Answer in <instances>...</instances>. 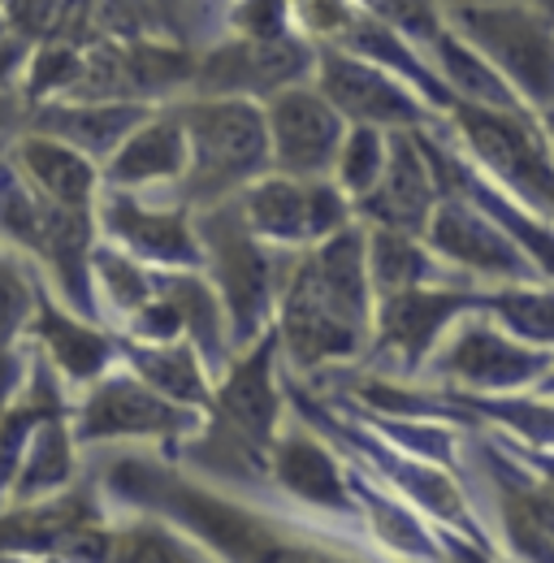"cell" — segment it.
<instances>
[{
  "label": "cell",
  "instance_id": "6da1fadb",
  "mask_svg": "<svg viewBox=\"0 0 554 563\" xmlns=\"http://www.w3.org/2000/svg\"><path fill=\"white\" fill-rule=\"evenodd\" d=\"M169 104H174L182 135H187V169H182L174 191L191 212L239 196L252 178L274 169L261 100L187 91Z\"/></svg>",
  "mask_w": 554,
  "mask_h": 563
},
{
  "label": "cell",
  "instance_id": "7a4b0ae2",
  "mask_svg": "<svg viewBox=\"0 0 554 563\" xmlns=\"http://www.w3.org/2000/svg\"><path fill=\"white\" fill-rule=\"evenodd\" d=\"M196 234H200V269L225 303L230 347L239 352L274 325L277 290H281L290 252L256 239L234 205V196L221 205L196 209Z\"/></svg>",
  "mask_w": 554,
  "mask_h": 563
},
{
  "label": "cell",
  "instance_id": "3957f363",
  "mask_svg": "<svg viewBox=\"0 0 554 563\" xmlns=\"http://www.w3.org/2000/svg\"><path fill=\"white\" fill-rule=\"evenodd\" d=\"M446 22L511 82L533 113L554 104V4L481 0L446 9Z\"/></svg>",
  "mask_w": 554,
  "mask_h": 563
},
{
  "label": "cell",
  "instance_id": "277c9868",
  "mask_svg": "<svg viewBox=\"0 0 554 563\" xmlns=\"http://www.w3.org/2000/svg\"><path fill=\"white\" fill-rule=\"evenodd\" d=\"M446 135L459 143V152L485 169L502 191H511L520 205L546 212L554 196V152L538 113L529 109H485L455 100L446 113Z\"/></svg>",
  "mask_w": 554,
  "mask_h": 563
},
{
  "label": "cell",
  "instance_id": "5b68a950",
  "mask_svg": "<svg viewBox=\"0 0 554 563\" xmlns=\"http://www.w3.org/2000/svg\"><path fill=\"white\" fill-rule=\"evenodd\" d=\"M274 330L281 355L299 373H317L325 364L359 360L368 352V339H373V325L351 317L343 303L325 290V282L317 278L308 247L290 252V261H286L274 308Z\"/></svg>",
  "mask_w": 554,
  "mask_h": 563
},
{
  "label": "cell",
  "instance_id": "8992f818",
  "mask_svg": "<svg viewBox=\"0 0 554 563\" xmlns=\"http://www.w3.org/2000/svg\"><path fill=\"white\" fill-rule=\"evenodd\" d=\"M208 412L182 408L152 390L126 364L100 373L91 386H82V399L66 412L69 433L78 446H104V442H187Z\"/></svg>",
  "mask_w": 554,
  "mask_h": 563
},
{
  "label": "cell",
  "instance_id": "52a82bcc",
  "mask_svg": "<svg viewBox=\"0 0 554 563\" xmlns=\"http://www.w3.org/2000/svg\"><path fill=\"white\" fill-rule=\"evenodd\" d=\"M546 347H533L524 339H516L511 330H502L481 303L459 312L446 334L437 339V347L429 352V368L473 395H524L538 386V377L551 364Z\"/></svg>",
  "mask_w": 554,
  "mask_h": 563
},
{
  "label": "cell",
  "instance_id": "ba28073f",
  "mask_svg": "<svg viewBox=\"0 0 554 563\" xmlns=\"http://www.w3.org/2000/svg\"><path fill=\"white\" fill-rule=\"evenodd\" d=\"M317 91L346 118V126H381V131H420L442 118V109L403 74L386 70L346 48H317L312 66Z\"/></svg>",
  "mask_w": 554,
  "mask_h": 563
},
{
  "label": "cell",
  "instance_id": "9c48e42d",
  "mask_svg": "<svg viewBox=\"0 0 554 563\" xmlns=\"http://www.w3.org/2000/svg\"><path fill=\"white\" fill-rule=\"evenodd\" d=\"M100 239L126 247L147 269H200V234L196 212L178 200V191H126L104 187L96 200Z\"/></svg>",
  "mask_w": 554,
  "mask_h": 563
},
{
  "label": "cell",
  "instance_id": "30bf717a",
  "mask_svg": "<svg viewBox=\"0 0 554 563\" xmlns=\"http://www.w3.org/2000/svg\"><path fill=\"white\" fill-rule=\"evenodd\" d=\"M312 66H317V44L303 40L299 31H286L274 40H247V35L221 31L196 57L191 91L265 100V96H274L290 82L312 78Z\"/></svg>",
  "mask_w": 554,
  "mask_h": 563
},
{
  "label": "cell",
  "instance_id": "8fae6325",
  "mask_svg": "<svg viewBox=\"0 0 554 563\" xmlns=\"http://www.w3.org/2000/svg\"><path fill=\"white\" fill-rule=\"evenodd\" d=\"M477 303H481L477 282H433V286L381 295L377 312H373V339H368L364 355H373V360L390 364L395 373L412 377L424 368L429 352L446 334V325L459 312L477 308Z\"/></svg>",
  "mask_w": 554,
  "mask_h": 563
},
{
  "label": "cell",
  "instance_id": "7c38bea8",
  "mask_svg": "<svg viewBox=\"0 0 554 563\" xmlns=\"http://www.w3.org/2000/svg\"><path fill=\"white\" fill-rule=\"evenodd\" d=\"M424 243L446 261L455 265L464 278L489 282V286H502V282H538V265L529 261V252L489 217V212L468 200L464 191H446L437 196L433 217L424 225Z\"/></svg>",
  "mask_w": 554,
  "mask_h": 563
},
{
  "label": "cell",
  "instance_id": "4fadbf2b",
  "mask_svg": "<svg viewBox=\"0 0 554 563\" xmlns=\"http://www.w3.org/2000/svg\"><path fill=\"white\" fill-rule=\"evenodd\" d=\"M265 104V126H269V165L290 178H325L334 169V156L343 147L346 118L317 91L312 78L290 82Z\"/></svg>",
  "mask_w": 554,
  "mask_h": 563
},
{
  "label": "cell",
  "instance_id": "5bb4252c",
  "mask_svg": "<svg viewBox=\"0 0 554 563\" xmlns=\"http://www.w3.org/2000/svg\"><path fill=\"white\" fill-rule=\"evenodd\" d=\"M277 330L269 325L256 343L239 347L225 360V368L217 373L212 386V408L208 417L230 424L234 433H243L247 442H256L261 451H269L281 429V386H277Z\"/></svg>",
  "mask_w": 554,
  "mask_h": 563
},
{
  "label": "cell",
  "instance_id": "9a60e30c",
  "mask_svg": "<svg viewBox=\"0 0 554 563\" xmlns=\"http://www.w3.org/2000/svg\"><path fill=\"white\" fill-rule=\"evenodd\" d=\"M437 196H442V191H437L433 165H429V156H424L420 131H390L386 165H381L377 183L355 200V221H364V225H390V230H408V234H424Z\"/></svg>",
  "mask_w": 554,
  "mask_h": 563
},
{
  "label": "cell",
  "instance_id": "2e32d148",
  "mask_svg": "<svg viewBox=\"0 0 554 563\" xmlns=\"http://www.w3.org/2000/svg\"><path fill=\"white\" fill-rule=\"evenodd\" d=\"M26 339L48 355V364L57 368V377L66 386H91L100 373H109L118 364V339L109 334L104 321L74 312L66 299L40 278L35 295V312L26 325Z\"/></svg>",
  "mask_w": 554,
  "mask_h": 563
},
{
  "label": "cell",
  "instance_id": "e0dca14e",
  "mask_svg": "<svg viewBox=\"0 0 554 563\" xmlns=\"http://www.w3.org/2000/svg\"><path fill=\"white\" fill-rule=\"evenodd\" d=\"M4 156H9V165L35 187V196H44L48 205L91 212L96 200H100V191H104L100 161H91L87 152H78L74 143L57 140V135H48V131L22 126V131L9 140Z\"/></svg>",
  "mask_w": 554,
  "mask_h": 563
},
{
  "label": "cell",
  "instance_id": "ac0fdd59",
  "mask_svg": "<svg viewBox=\"0 0 554 563\" xmlns=\"http://www.w3.org/2000/svg\"><path fill=\"white\" fill-rule=\"evenodd\" d=\"M269 477L277 482V490L312 511H325L334 520L355 516V494H351L343 464L308 429H277L274 446H269Z\"/></svg>",
  "mask_w": 554,
  "mask_h": 563
},
{
  "label": "cell",
  "instance_id": "d6986e66",
  "mask_svg": "<svg viewBox=\"0 0 554 563\" xmlns=\"http://www.w3.org/2000/svg\"><path fill=\"white\" fill-rule=\"evenodd\" d=\"M187 169V135L174 104H156L100 165L104 187L126 191H174Z\"/></svg>",
  "mask_w": 554,
  "mask_h": 563
},
{
  "label": "cell",
  "instance_id": "ffe728a7",
  "mask_svg": "<svg viewBox=\"0 0 554 563\" xmlns=\"http://www.w3.org/2000/svg\"><path fill=\"white\" fill-rule=\"evenodd\" d=\"M156 104L143 100H69V96H48L26 104V126L48 131L57 140L74 143L91 161H109V152L135 131L138 122Z\"/></svg>",
  "mask_w": 554,
  "mask_h": 563
},
{
  "label": "cell",
  "instance_id": "44dd1931",
  "mask_svg": "<svg viewBox=\"0 0 554 563\" xmlns=\"http://www.w3.org/2000/svg\"><path fill=\"white\" fill-rule=\"evenodd\" d=\"M118 364H126L135 377H143L152 390H160L165 399L208 412L212 408V386L217 373L208 368V360L191 339H169V343H138L118 334Z\"/></svg>",
  "mask_w": 554,
  "mask_h": 563
},
{
  "label": "cell",
  "instance_id": "7402d4cb",
  "mask_svg": "<svg viewBox=\"0 0 554 563\" xmlns=\"http://www.w3.org/2000/svg\"><path fill=\"white\" fill-rule=\"evenodd\" d=\"M364 261H368V278H373L377 299L395 295V290H412V286H433V282H473L455 265H446L424 243V234L390 230V225H364Z\"/></svg>",
  "mask_w": 554,
  "mask_h": 563
},
{
  "label": "cell",
  "instance_id": "603a6c76",
  "mask_svg": "<svg viewBox=\"0 0 554 563\" xmlns=\"http://www.w3.org/2000/svg\"><path fill=\"white\" fill-rule=\"evenodd\" d=\"M152 290L174 303V312L182 321V334L200 347L208 368L221 373L225 360L234 355V347H230L225 303H221V295L208 282L204 269H152Z\"/></svg>",
  "mask_w": 554,
  "mask_h": 563
},
{
  "label": "cell",
  "instance_id": "cb8c5ba5",
  "mask_svg": "<svg viewBox=\"0 0 554 563\" xmlns=\"http://www.w3.org/2000/svg\"><path fill=\"white\" fill-rule=\"evenodd\" d=\"M234 205L243 212V221L252 225V234L265 239L269 247L299 252L312 243L308 239V178L265 169L234 196Z\"/></svg>",
  "mask_w": 554,
  "mask_h": 563
},
{
  "label": "cell",
  "instance_id": "d4e9b609",
  "mask_svg": "<svg viewBox=\"0 0 554 563\" xmlns=\"http://www.w3.org/2000/svg\"><path fill=\"white\" fill-rule=\"evenodd\" d=\"M424 57H429V66L442 78L451 104L464 100V104H485V109H529V104L511 91V82L494 70L451 22H442V31L424 44ZM529 113H533V109H529Z\"/></svg>",
  "mask_w": 554,
  "mask_h": 563
},
{
  "label": "cell",
  "instance_id": "484cf974",
  "mask_svg": "<svg viewBox=\"0 0 554 563\" xmlns=\"http://www.w3.org/2000/svg\"><path fill=\"white\" fill-rule=\"evenodd\" d=\"M74 455H78V442L69 433L66 412L44 417L35 424V433L22 451V464L9 482V494L0 503H40V498L62 494L74 477Z\"/></svg>",
  "mask_w": 554,
  "mask_h": 563
},
{
  "label": "cell",
  "instance_id": "4316f807",
  "mask_svg": "<svg viewBox=\"0 0 554 563\" xmlns=\"http://www.w3.org/2000/svg\"><path fill=\"white\" fill-rule=\"evenodd\" d=\"M87 265H91V295H96L100 321L109 330L122 325L138 303L152 299V269L138 256H131L126 247H118L109 239H96Z\"/></svg>",
  "mask_w": 554,
  "mask_h": 563
},
{
  "label": "cell",
  "instance_id": "83f0119b",
  "mask_svg": "<svg viewBox=\"0 0 554 563\" xmlns=\"http://www.w3.org/2000/svg\"><path fill=\"white\" fill-rule=\"evenodd\" d=\"M481 308L516 339L554 352V282H502L481 286Z\"/></svg>",
  "mask_w": 554,
  "mask_h": 563
},
{
  "label": "cell",
  "instance_id": "f1b7e54d",
  "mask_svg": "<svg viewBox=\"0 0 554 563\" xmlns=\"http://www.w3.org/2000/svg\"><path fill=\"white\" fill-rule=\"evenodd\" d=\"M35 295H40V269L0 239V360L26 343Z\"/></svg>",
  "mask_w": 554,
  "mask_h": 563
},
{
  "label": "cell",
  "instance_id": "f546056e",
  "mask_svg": "<svg viewBox=\"0 0 554 563\" xmlns=\"http://www.w3.org/2000/svg\"><path fill=\"white\" fill-rule=\"evenodd\" d=\"M386 147H390V131H381V126H346L330 178L343 187L351 200H359L377 183V174L386 165Z\"/></svg>",
  "mask_w": 554,
  "mask_h": 563
},
{
  "label": "cell",
  "instance_id": "4dcf8cb0",
  "mask_svg": "<svg viewBox=\"0 0 554 563\" xmlns=\"http://www.w3.org/2000/svg\"><path fill=\"white\" fill-rule=\"evenodd\" d=\"M359 0H290V22L303 40L321 44H339L346 35V26L359 18Z\"/></svg>",
  "mask_w": 554,
  "mask_h": 563
},
{
  "label": "cell",
  "instance_id": "1f68e13d",
  "mask_svg": "<svg viewBox=\"0 0 554 563\" xmlns=\"http://www.w3.org/2000/svg\"><path fill=\"white\" fill-rule=\"evenodd\" d=\"M355 221V200L325 174V178H308V239L321 243L330 234H339Z\"/></svg>",
  "mask_w": 554,
  "mask_h": 563
},
{
  "label": "cell",
  "instance_id": "d6a6232c",
  "mask_svg": "<svg viewBox=\"0 0 554 563\" xmlns=\"http://www.w3.org/2000/svg\"><path fill=\"white\" fill-rule=\"evenodd\" d=\"M225 31L247 35V40H274L295 31L290 22V0H230L225 9Z\"/></svg>",
  "mask_w": 554,
  "mask_h": 563
},
{
  "label": "cell",
  "instance_id": "836d02e7",
  "mask_svg": "<svg viewBox=\"0 0 554 563\" xmlns=\"http://www.w3.org/2000/svg\"><path fill=\"white\" fill-rule=\"evenodd\" d=\"M31 48H35V40L22 35V31H4V35H0V91L22 87V74H26V62H31Z\"/></svg>",
  "mask_w": 554,
  "mask_h": 563
},
{
  "label": "cell",
  "instance_id": "e575fe53",
  "mask_svg": "<svg viewBox=\"0 0 554 563\" xmlns=\"http://www.w3.org/2000/svg\"><path fill=\"white\" fill-rule=\"evenodd\" d=\"M22 126H26V96H22V87H9V91H0V152Z\"/></svg>",
  "mask_w": 554,
  "mask_h": 563
},
{
  "label": "cell",
  "instance_id": "d590c367",
  "mask_svg": "<svg viewBox=\"0 0 554 563\" xmlns=\"http://www.w3.org/2000/svg\"><path fill=\"white\" fill-rule=\"evenodd\" d=\"M533 395H542V399H554V355H551V364H546V373L538 377V386H533Z\"/></svg>",
  "mask_w": 554,
  "mask_h": 563
},
{
  "label": "cell",
  "instance_id": "8d00e7d4",
  "mask_svg": "<svg viewBox=\"0 0 554 563\" xmlns=\"http://www.w3.org/2000/svg\"><path fill=\"white\" fill-rule=\"evenodd\" d=\"M538 122H542V135H546V143H551V152H554V104H546V109L538 113Z\"/></svg>",
  "mask_w": 554,
  "mask_h": 563
},
{
  "label": "cell",
  "instance_id": "74e56055",
  "mask_svg": "<svg viewBox=\"0 0 554 563\" xmlns=\"http://www.w3.org/2000/svg\"><path fill=\"white\" fill-rule=\"evenodd\" d=\"M442 9H455V4H481V0H437ZM546 4H554V0H546Z\"/></svg>",
  "mask_w": 554,
  "mask_h": 563
},
{
  "label": "cell",
  "instance_id": "f35d334b",
  "mask_svg": "<svg viewBox=\"0 0 554 563\" xmlns=\"http://www.w3.org/2000/svg\"><path fill=\"white\" fill-rule=\"evenodd\" d=\"M4 31H13V26H9V18H4V4H0V35H4Z\"/></svg>",
  "mask_w": 554,
  "mask_h": 563
}]
</instances>
